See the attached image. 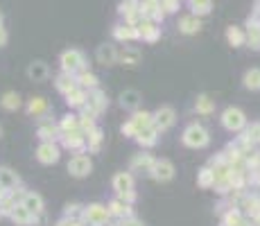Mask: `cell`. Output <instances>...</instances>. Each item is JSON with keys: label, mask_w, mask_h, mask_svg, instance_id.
<instances>
[{"label": "cell", "mask_w": 260, "mask_h": 226, "mask_svg": "<svg viewBox=\"0 0 260 226\" xmlns=\"http://www.w3.org/2000/svg\"><path fill=\"white\" fill-rule=\"evenodd\" d=\"M256 9H258V14H260V0H258V5H256Z\"/></svg>", "instance_id": "c3c4849f"}, {"label": "cell", "mask_w": 260, "mask_h": 226, "mask_svg": "<svg viewBox=\"0 0 260 226\" xmlns=\"http://www.w3.org/2000/svg\"><path fill=\"white\" fill-rule=\"evenodd\" d=\"M27 113L34 115V118H43V115L50 113V104H48L46 98H32L27 102Z\"/></svg>", "instance_id": "ffe728a7"}, {"label": "cell", "mask_w": 260, "mask_h": 226, "mask_svg": "<svg viewBox=\"0 0 260 226\" xmlns=\"http://www.w3.org/2000/svg\"><path fill=\"white\" fill-rule=\"evenodd\" d=\"M102 226H107V224H102Z\"/></svg>", "instance_id": "f907efd6"}, {"label": "cell", "mask_w": 260, "mask_h": 226, "mask_svg": "<svg viewBox=\"0 0 260 226\" xmlns=\"http://www.w3.org/2000/svg\"><path fill=\"white\" fill-rule=\"evenodd\" d=\"M95 59H98V64H102V66H113L115 61H118V50H115V46L104 43V46L98 48V52H95Z\"/></svg>", "instance_id": "9a60e30c"}, {"label": "cell", "mask_w": 260, "mask_h": 226, "mask_svg": "<svg viewBox=\"0 0 260 226\" xmlns=\"http://www.w3.org/2000/svg\"><path fill=\"white\" fill-rule=\"evenodd\" d=\"M91 170H93V163H91V158L86 156V154H75V156L68 161V172L73 176H77V179L89 176Z\"/></svg>", "instance_id": "8992f818"}, {"label": "cell", "mask_w": 260, "mask_h": 226, "mask_svg": "<svg viewBox=\"0 0 260 226\" xmlns=\"http://www.w3.org/2000/svg\"><path fill=\"white\" fill-rule=\"evenodd\" d=\"M113 190L118 192V197L132 192L134 190V176L129 174V172H118V174L113 176Z\"/></svg>", "instance_id": "4fadbf2b"}, {"label": "cell", "mask_w": 260, "mask_h": 226, "mask_svg": "<svg viewBox=\"0 0 260 226\" xmlns=\"http://www.w3.org/2000/svg\"><path fill=\"white\" fill-rule=\"evenodd\" d=\"M152 176L156 181H170L172 176H175V165H172L167 158H161V161H156L154 163V170H152Z\"/></svg>", "instance_id": "7c38bea8"}, {"label": "cell", "mask_w": 260, "mask_h": 226, "mask_svg": "<svg viewBox=\"0 0 260 226\" xmlns=\"http://www.w3.org/2000/svg\"><path fill=\"white\" fill-rule=\"evenodd\" d=\"M0 104H3L5 111H16V109H21V95L14 93V91H9V93L3 95V100H0Z\"/></svg>", "instance_id": "d6a6232c"}, {"label": "cell", "mask_w": 260, "mask_h": 226, "mask_svg": "<svg viewBox=\"0 0 260 226\" xmlns=\"http://www.w3.org/2000/svg\"><path fill=\"white\" fill-rule=\"evenodd\" d=\"M242 81H244V88H249V91H260V68H251V70H247L242 77Z\"/></svg>", "instance_id": "e575fe53"}, {"label": "cell", "mask_w": 260, "mask_h": 226, "mask_svg": "<svg viewBox=\"0 0 260 226\" xmlns=\"http://www.w3.org/2000/svg\"><path fill=\"white\" fill-rule=\"evenodd\" d=\"M75 88H77V79H75V75H70V73H61L59 77H57V91H59V93L68 95L70 91H75Z\"/></svg>", "instance_id": "cb8c5ba5"}, {"label": "cell", "mask_w": 260, "mask_h": 226, "mask_svg": "<svg viewBox=\"0 0 260 226\" xmlns=\"http://www.w3.org/2000/svg\"><path fill=\"white\" fill-rule=\"evenodd\" d=\"M158 129L154 127H147V129H143V131H138V136H136V141H138V145L141 147H152V145H156V141H158Z\"/></svg>", "instance_id": "7402d4cb"}, {"label": "cell", "mask_w": 260, "mask_h": 226, "mask_svg": "<svg viewBox=\"0 0 260 226\" xmlns=\"http://www.w3.org/2000/svg\"><path fill=\"white\" fill-rule=\"evenodd\" d=\"M86 100H89V93H86L84 88H79V86L66 95V104H68L70 109H84L86 107Z\"/></svg>", "instance_id": "44dd1931"}, {"label": "cell", "mask_w": 260, "mask_h": 226, "mask_svg": "<svg viewBox=\"0 0 260 226\" xmlns=\"http://www.w3.org/2000/svg\"><path fill=\"white\" fill-rule=\"evenodd\" d=\"M238 208H242V213H247V215H251V217H253L256 213H260V199H258V197H244L242 195Z\"/></svg>", "instance_id": "f1b7e54d"}, {"label": "cell", "mask_w": 260, "mask_h": 226, "mask_svg": "<svg viewBox=\"0 0 260 226\" xmlns=\"http://www.w3.org/2000/svg\"><path fill=\"white\" fill-rule=\"evenodd\" d=\"M247 222H244L242 213H240L238 208H231L229 213L224 215V226H244Z\"/></svg>", "instance_id": "f35d334b"}, {"label": "cell", "mask_w": 260, "mask_h": 226, "mask_svg": "<svg viewBox=\"0 0 260 226\" xmlns=\"http://www.w3.org/2000/svg\"><path fill=\"white\" fill-rule=\"evenodd\" d=\"M109 213L115 215V217H129V215H132V206L118 197V199H113L111 204H109Z\"/></svg>", "instance_id": "4dcf8cb0"}, {"label": "cell", "mask_w": 260, "mask_h": 226, "mask_svg": "<svg viewBox=\"0 0 260 226\" xmlns=\"http://www.w3.org/2000/svg\"><path fill=\"white\" fill-rule=\"evenodd\" d=\"M118 59L122 61V66H136V64H141L143 52L134 46H124L122 50L118 52Z\"/></svg>", "instance_id": "e0dca14e"}, {"label": "cell", "mask_w": 260, "mask_h": 226, "mask_svg": "<svg viewBox=\"0 0 260 226\" xmlns=\"http://www.w3.org/2000/svg\"><path fill=\"white\" fill-rule=\"evenodd\" d=\"M226 38H229V43L233 48L242 46V43L247 41V36H244V32L240 30V27H229V30H226Z\"/></svg>", "instance_id": "74e56055"}, {"label": "cell", "mask_w": 260, "mask_h": 226, "mask_svg": "<svg viewBox=\"0 0 260 226\" xmlns=\"http://www.w3.org/2000/svg\"><path fill=\"white\" fill-rule=\"evenodd\" d=\"M136 30H138V38H145L149 43H154L158 36H161V27H158L154 21H149V18H143V21L136 25Z\"/></svg>", "instance_id": "30bf717a"}, {"label": "cell", "mask_w": 260, "mask_h": 226, "mask_svg": "<svg viewBox=\"0 0 260 226\" xmlns=\"http://www.w3.org/2000/svg\"><path fill=\"white\" fill-rule=\"evenodd\" d=\"M129 122L134 124V129L136 131H143V129H147V127H152V122H154V115L152 113H147V111H136L129 118ZM138 136V133H136Z\"/></svg>", "instance_id": "603a6c76"}, {"label": "cell", "mask_w": 260, "mask_h": 226, "mask_svg": "<svg viewBox=\"0 0 260 226\" xmlns=\"http://www.w3.org/2000/svg\"><path fill=\"white\" fill-rule=\"evenodd\" d=\"M9 217H12L18 226H30V224L36 222V217H34V215H32L23 204H16V208L12 210V215H9Z\"/></svg>", "instance_id": "d6986e66"}, {"label": "cell", "mask_w": 260, "mask_h": 226, "mask_svg": "<svg viewBox=\"0 0 260 226\" xmlns=\"http://www.w3.org/2000/svg\"><path fill=\"white\" fill-rule=\"evenodd\" d=\"M175 120H177V113H175V109L172 107H161L156 113H154V127L158 129V131H165V129H170L172 124H175Z\"/></svg>", "instance_id": "9c48e42d"}, {"label": "cell", "mask_w": 260, "mask_h": 226, "mask_svg": "<svg viewBox=\"0 0 260 226\" xmlns=\"http://www.w3.org/2000/svg\"><path fill=\"white\" fill-rule=\"evenodd\" d=\"M244 124H247V115L240 111V109H235V107L224 109V113H222V127L226 129V131H231V133L242 131Z\"/></svg>", "instance_id": "3957f363"}, {"label": "cell", "mask_w": 260, "mask_h": 226, "mask_svg": "<svg viewBox=\"0 0 260 226\" xmlns=\"http://www.w3.org/2000/svg\"><path fill=\"white\" fill-rule=\"evenodd\" d=\"M77 79V86L79 88H89V91H95L98 88V77H95L93 73H89V70H79V75L75 77Z\"/></svg>", "instance_id": "484cf974"}, {"label": "cell", "mask_w": 260, "mask_h": 226, "mask_svg": "<svg viewBox=\"0 0 260 226\" xmlns=\"http://www.w3.org/2000/svg\"><path fill=\"white\" fill-rule=\"evenodd\" d=\"M197 184L201 186V188H213L215 186V174L210 167H204V170H199V174H197Z\"/></svg>", "instance_id": "8d00e7d4"}, {"label": "cell", "mask_w": 260, "mask_h": 226, "mask_svg": "<svg viewBox=\"0 0 260 226\" xmlns=\"http://www.w3.org/2000/svg\"><path fill=\"white\" fill-rule=\"evenodd\" d=\"M181 141H184L186 147L201 150V147H206L210 143V136H208V129H206V127L192 122V124H188V127L184 129V136H181Z\"/></svg>", "instance_id": "6da1fadb"}, {"label": "cell", "mask_w": 260, "mask_h": 226, "mask_svg": "<svg viewBox=\"0 0 260 226\" xmlns=\"http://www.w3.org/2000/svg\"><path fill=\"white\" fill-rule=\"evenodd\" d=\"M179 30L184 32V34H195V32L201 30V21L195 16V14H192V16H184L179 21Z\"/></svg>", "instance_id": "d4e9b609"}, {"label": "cell", "mask_w": 260, "mask_h": 226, "mask_svg": "<svg viewBox=\"0 0 260 226\" xmlns=\"http://www.w3.org/2000/svg\"><path fill=\"white\" fill-rule=\"evenodd\" d=\"M102 141H104V136H102V129H98L95 127L93 131H89L86 133V147H89V152H100V147H102Z\"/></svg>", "instance_id": "f546056e"}, {"label": "cell", "mask_w": 260, "mask_h": 226, "mask_svg": "<svg viewBox=\"0 0 260 226\" xmlns=\"http://www.w3.org/2000/svg\"><path fill=\"white\" fill-rule=\"evenodd\" d=\"M141 93L138 91H134V88H129V91H122L120 93V107L122 109H127V111H136L138 109V104H141Z\"/></svg>", "instance_id": "ac0fdd59"}, {"label": "cell", "mask_w": 260, "mask_h": 226, "mask_svg": "<svg viewBox=\"0 0 260 226\" xmlns=\"http://www.w3.org/2000/svg\"><path fill=\"white\" fill-rule=\"evenodd\" d=\"M107 107H109L107 93H104V91H100V88H95V91H91V93H89V100H86L84 111L91 113L93 118H98L102 111H107Z\"/></svg>", "instance_id": "5b68a950"}, {"label": "cell", "mask_w": 260, "mask_h": 226, "mask_svg": "<svg viewBox=\"0 0 260 226\" xmlns=\"http://www.w3.org/2000/svg\"><path fill=\"white\" fill-rule=\"evenodd\" d=\"M113 36L118 38V41H134V38H138V30L134 25H115L113 30Z\"/></svg>", "instance_id": "83f0119b"}, {"label": "cell", "mask_w": 260, "mask_h": 226, "mask_svg": "<svg viewBox=\"0 0 260 226\" xmlns=\"http://www.w3.org/2000/svg\"><path fill=\"white\" fill-rule=\"evenodd\" d=\"M59 147L55 143H41L36 147V161L43 163V165H52V163L59 161Z\"/></svg>", "instance_id": "52a82bcc"}, {"label": "cell", "mask_w": 260, "mask_h": 226, "mask_svg": "<svg viewBox=\"0 0 260 226\" xmlns=\"http://www.w3.org/2000/svg\"><path fill=\"white\" fill-rule=\"evenodd\" d=\"M59 131L61 133H73V131H79V118L77 115H64L59 122Z\"/></svg>", "instance_id": "d590c367"}, {"label": "cell", "mask_w": 260, "mask_h": 226, "mask_svg": "<svg viewBox=\"0 0 260 226\" xmlns=\"http://www.w3.org/2000/svg\"><path fill=\"white\" fill-rule=\"evenodd\" d=\"M57 133H59V127H55L52 122H43L41 127H38L36 136L41 138L43 143H55L57 141Z\"/></svg>", "instance_id": "4316f807"}, {"label": "cell", "mask_w": 260, "mask_h": 226, "mask_svg": "<svg viewBox=\"0 0 260 226\" xmlns=\"http://www.w3.org/2000/svg\"><path fill=\"white\" fill-rule=\"evenodd\" d=\"M161 9H165L167 14H175L179 9V0H161Z\"/></svg>", "instance_id": "7bdbcfd3"}, {"label": "cell", "mask_w": 260, "mask_h": 226, "mask_svg": "<svg viewBox=\"0 0 260 226\" xmlns=\"http://www.w3.org/2000/svg\"><path fill=\"white\" fill-rule=\"evenodd\" d=\"M195 111L201 113V115H210L215 111V102L208 98V95H199V98L195 100Z\"/></svg>", "instance_id": "836d02e7"}, {"label": "cell", "mask_w": 260, "mask_h": 226, "mask_svg": "<svg viewBox=\"0 0 260 226\" xmlns=\"http://www.w3.org/2000/svg\"><path fill=\"white\" fill-rule=\"evenodd\" d=\"M27 77H30L32 81H46L48 66L43 64V61H34V64H30V68H27Z\"/></svg>", "instance_id": "1f68e13d"}, {"label": "cell", "mask_w": 260, "mask_h": 226, "mask_svg": "<svg viewBox=\"0 0 260 226\" xmlns=\"http://www.w3.org/2000/svg\"><path fill=\"white\" fill-rule=\"evenodd\" d=\"M23 206H25L27 210H30L32 215L38 219L43 215V199H41V195H36V192H25L23 195V201H21Z\"/></svg>", "instance_id": "5bb4252c"}, {"label": "cell", "mask_w": 260, "mask_h": 226, "mask_svg": "<svg viewBox=\"0 0 260 226\" xmlns=\"http://www.w3.org/2000/svg\"><path fill=\"white\" fill-rule=\"evenodd\" d=\"M68 226H86L84 222H81V219H70V224Z\"/></svg>", "instance_id": "7dc6e473"}, {"label": "cell", "mask_w": 260, "mask_h": 226, "mask_svg": "<svg viewBox=\"0 0 260 226\" xmlns=\"http://www.w3.org/2000/svg\"><path fill=\"white\" fill-rule=\"evenodd\" d=\"M122 133H124V136H127V138H136V129H134V124L132 122H124L122 124Z\"/></svg>", "instance_id": "ee69618b"}, {"label": "cell", "mask_w": 260, "mask_h": 226, "mask_svg": "<svg viewBox=\"0 0 260 226\" xmlns=\"http://www.w3.org/2000/svg\"><path fill=\"white\" fill-rule=\"evenodd\" d=\"M111 219V213H109L107 206L102 204H91L81 210V222L91 224V226H102Z\"/></svg>", "instance_id": "7a4b0ae2"}, {"label": "cell", "mask_w": 260, "mask_h": 226, "mask_svg": "<svg viewBox=\"0 0 260 226\" xmlns=\"http://www.w3.org/2000/svg\"><path fill=\"white\" fill-rule=\"evenodd\" d=\"M61 70L64 73H79V70H86V59L84 55H81L79 50H66L64 55H61Z\"/></svg>", "instance_id": "277c9868"}, {"label": "cell", "mask_w": 260, "mask_h": 226, "mask_svg": "<svg viewBox=\"0 0 260 226\" xmlns=\"http://www.w3.org/2000/svg\"><path fill=\"white\" fill-rule=\"evenodd\" d=\"M61 145L66 150H73V152H84L86 147V136L81 131H73V133H61Z\"/></svg>", "instance_id": "8fae6325"}, {"label": "cell", "mask_w": 260, "mask_h": 226, "mask_svg": "<svg viewBox=\"0 0 260 226\" xmlns=\"http://www.w3.org/2000/svg\"><path fill=\"white\" fill-rule=\"evenodd\" d=\"M120 226H143L141 219H136L134 215H129V217H124L122 222H120Z\"/></svg>", "instance_id": "f6af8a7d"}, {"label": "cell", "mask_w": 260, "mask_h": 226, "mask_svg": "<svg viewBox=\"0 0 260 226\" xmlns=\"http://www.w3.org/2000/svg\"><path fill=\"white\" fill-rule=\"evenodd\" d=\"M0 25H3V12H0Z\"/></svg>", "instance_id": "681fc988"}, {"label": "cell", "mask_w": 260, "mask_h": 226, "mask_svg": "<svg viewBox=\"0 0 260 226\" xmlns=\"http://www.w3.org/2000/svg\"><path fill=\"white\" fill-rule=\"evenodd\" d=\"M18 186H21V179H18L16 172H12L9 167H0V188L16 192Z\"/></svg>", "instance_id": "2e32d148"}, {"label": "cell", "mask_w": 260, "mask_h": 226, "mask_svg": "<svg viewBox=\"0 0 260 226\" xmlns=\"http://www.w3.org/2000/svg\"><path fill=\"white\" fill-rule=\"evenodd\" d=\"M190 3V9L195 16H204V14L210 12V0H188Z\"/></svg>", "instance_id": "ab89813d"}, {"label": "cell", "mask_w": 260, "mask_h": 226, "mask_svg": "<svg viewBox=\"0 0 260 226\" xmlns=\"http://www.w3.org/2000/svg\"><path fill=\"white\" fill-rule=\"evenodd\" d=\"M81 210H84V208H81L79 204H68L64 213H66V217H68V219H79L81 217Z\"/></svg>", "instance_id": "b9f144b4"}, {"label": "cell", "mask_w": 260, "mask_h": 226, "mask_svg": "<svg viewBox=\"0 0 260 226\" xmlns=\"http://www.w3.org/2000/svg\"><path fill=\"white\" fill-rule=\"evenodd\" d=\"M5 43H7V30H5L3 25H0V48H3Z\"/></svg>", "instance_id": "bcb514c9"}, {"label": "cell", "mask_w": 260, "mask_h": 226, "mask_svg": "<svg viewBox=\"0 0 260 226\" xmlns=\"http://www.w3.org/2000/svg\"><path fill=\"white\" fill-rule=\"evenodd\" d=\"M244 138H247V141L251 143V145H260V122H253L251 127L247 129Z\"/></svg>", "instance_id": "60d3db41"}, {"label": "cell", "mask_w": 260, "mask_h": 226, "mask_svg": "<svg viewBox=\"0 0 260 226\" xmlns=\"http://www.w3.org/2000/svg\"><path fill=\"white\" fill-rule=\"evenodd\" d=\"M154 163H156V158H154L152 154H136V156L132 158L129 172H138V174H152Z\"/></svg>", "instance_id": "ba28073f"}]
</instances>
